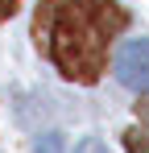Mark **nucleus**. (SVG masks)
Here are the masks:
<instances>
[{
  "mask_svg": "<svg viewBox=\"0 0 149 153\" xmlns=\"http://www.w3.org/2000/svg\"><path fill=\"white\" fill-rule=\"evenodd\" d=\"M128 29V13L112 0H42L33 13V42L71 83H99L108 50Z\"/></svg>",
  "mask_w": 149,
  "mask_h": 153,
  "instance_id": "obj_1",
  "label": "nucleus"
},
{
  "mask_svg": "<svg viewBox=\"0 0 149 153\" xmlns=\"http://www.w3.org/2000/svg\"><path fill=\"white\" fill-rule=\"evenodd\" d=\"M116 79L141 95L149 91V37H137L116 54Z\"/></svg>",
  "mask_w": 149,
  "mask_h": 153,
  "instance_id": "obj_2",
  "label": "nucleus"
},
{
  "mask_svg": "<svg viewBox=\"0 0 149 153\" xmlns=\"http://www.w3.org/2000/svg\"><path fill=\"white\" fill-rule=\"evenodd\" d=\"M124 149H128V153H149V128L133 124L128 132H124Z\"/></svg>",
  "mask_w": 149,
  "mask_h": 153,
  "instance_id": "obj_3",
  "label": "nucleus"
},
{
  "mask_svg": "<svg viewBox=\"0 0 149 153\" xmlns=\"http://www.w3.org/2000/svg\"><path fill=\"white\" fill-rule=\"evenodd\" d=\"M74 153H108V149H104V141H99V137H83V141L74 145Z\"/></svg>",
  "mask_w": 149,
  "mask_h": 153,
  "instance_id": "obj_4",
  "label": "nucleus"
},
{
  "mask_svg": "<svg viewBox=\"0 0 149 153\" xmlns=\"http://www.w3.org/2000/svg\"><path fill=\"white\" fill-rule=\"evenodd\" d=\"M17 8H21V0H0V25H4V21L17 13Z\"/></svg>",
  "mask_w": 149,
  "mask_h": 153,
  "instance_id": "obj_5",
  "label": "nucleus"
},
{
  "mask_svg": "<svg viewBox=\"0 0 149 153\" xmlns=\"http://www.w3.org/2000/svg\"><path fill=\"white\" fill-rule=\"evenodd\" d=\"M137 120H141V128H149V91H145V100L137 103Z\"/></svg>",
  "mask_w": 149,
  "mask_h": 153,
  "instance_id": "obj_6",
  "label": "nucleus"
},
{
  "mask_svg": "<svg viewBox=\"0 0 149 153\" xmlns=\"http://www.w3.org/2000/svg\"><path fill=\"white\" fill-rule=\"evenodd\" d=\"M37 153H58V137H46V141H37Z\"/></svg>",
  "mask_w": 149,
  "mask_h": 153,
  "instance_id": "obj_7",
  "label": "nucleus"
}]
</instances>
